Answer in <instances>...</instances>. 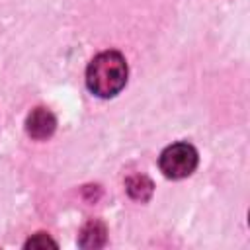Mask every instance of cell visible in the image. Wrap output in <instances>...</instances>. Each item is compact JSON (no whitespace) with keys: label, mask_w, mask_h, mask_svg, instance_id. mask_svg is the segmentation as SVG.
<instances>
[{"label":"cell","mask_w":250,"mask_h":250,"mask_svg":"<svg viewBox=\"0 0 250 250\" xmlns=\"http://www.w3.org/2000/svg\"><path fill=\"white\" fill-rule=\"evenodd\" d=\"M57 129V117L53 115L51 109L47 107H35L29 111L25 119V133L35 139V141H45L49 139Z\"/></svg>","instance_id":"obj_3"},{"label":"cell","mask_w":250,"mask_h":250,"mask_svg":"<svg viewBox=\"0 0 250 250\" xmlns=\"http://www.w3.org/2000/svg\"><path fill=\"white\" fill-rule=\"evenodd\" d=\"M127 74H129L127 61L119 51L115 49L102 51L88 62L86 86L94 96L107 100L117 96L125 88Z\"/></svg>","instance_id":"obj_1"},{"label":"cell","mask_w":250,"mask_h":250,"mask_svg":"<svg viewBox=\"0 0 250 250\" xmlns=\"http://www.w3.org/2000/svg\"><path fill=\"white\" fill-rule=\"evenodd\" d=\"M125 189H127V193H129L131 199L143 203V201H148L150 199V195L154 191V184H152V180L148 176L135 174V176H129L125 180Z\"/></svg>","instance_id":"obj_5"},{"label":"cell","mask_w":250,"mask_h":250,"mask_svg":"<svg viewBox=\"0 0 250 250\" xmlns=\"http://www.w3.org/2000/svg\"><path fill=\"white\" fill-rule=\"evenodd\" d=\"M197 164H199V154H197L195 146L189 143H184V141L166 146L158 158L160 172L168 180H182V178L191 176L195 172Z\"/></svg>","instance_id":"obj_2"},{"label":"cell","mask_w":250,"mask_h":250,"mask_svg":"<svg viewBox=\"0 0 250 250\" xmlns=\"http://www.w3.org/2000/svg\"><path fill=\"white\" fill-rule=\"evenodd\" d=\"M107 240V229L100 219H90L78 234L80 248H102Z\"/></svg>","instance_id":"obj_4"},{"label":"cell","mask_w":250,"mask_h":250,"mask_svg":"<svg viewBox=\"0 0 250 250\" xmlns=\"http://www.w3.org/2000/svg\"><path fill=\"white\" fill-rule=\"evenodd\" d=\"M23 246H25V248H47V246L57 248L59 244H57L49 234H45V232H35L33 236L27 238V242H25Z\"/></svg>","instance_id":"obj_6"}]
</instances>
